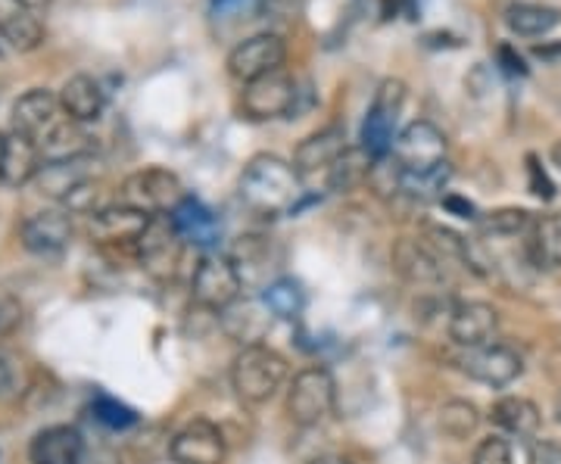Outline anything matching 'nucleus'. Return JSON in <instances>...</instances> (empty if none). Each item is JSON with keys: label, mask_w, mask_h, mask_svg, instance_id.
Returning <instances> with one entry per match:
<instances>
[{"label": "nucleus", "mask_w": 561, "mask_h": 464, "mask_svg": "<svg viewBox=\"0 0 561 464\" xmlns=\"http://www.w3.org/2000/svg\"><path fill=\"white\" fill-rule=\"evenodd\" d=\"M302 175L294 169V162L280 160L275 153H260L247 162L238 194L243 206L256 216H280L294 212L302 194Z\"/></svg>", "instance_id": "nucleus-1"}, {"label": "nucleus", "mask_w": 561, "mask_h": 464, "mask_svg": "<svg viewBox=\"0 0 561 464\" xmlns=\"http://www.w3.org/2000/svg\"><path fill=\"white\" fill-rule=\"evenodd\" d=\"M98 160L91 153L69 156V160H50L41 165L35 187L38 194L60 200L69 206V212H98L94 197H98Z\"/></svg>", "instance_id": "nucleus-2"}, {"label": "nucleus", "mask_w": 561, "mask_h": 464, "mask_svg": "<svg viewBox=\"0 0 561 464\" xmlns=\"http://www.w3.org/2000/svg\"><path fill=\"white\" fill-rule=\"evenodd\" d=\"M287 381V359L265 344L243 346L231 362V386L247 405L268 403Z\"/></svg>", "instance_id": "nucleus-3"}, {"label": "nucleus", "mask_w": 561, "mask_h": 464, "mask_svg": "<svg viewBox=\"0 0 561 464\" xmlns=\"http://www.w3.org/2000/svg\"><path fill=\"white\" fill-rule=\"evenodd\" d=\"M184 184L175 172L150 165V169H138L131 172L119 187V202L140 209L147 216H172L184 200Z\"/></svg>", "instance_id": "nucleus-4"}, {"label": "nucleus", "mask_w": 561, "mask_h": 464, "mask_svg": "<svg viewBox=\"0 0 561 464\" xmlns=\"http://www.w3.org/2000/svg\"><path fill=\"white\" fill-rule=\"evenodd\" d=\"M337 403V384L334 374L324 364H309L290 381L287 390V415L300 427L321 425Z\"/></svg>", "instance_id": "nucleus-5"}, {"label": "nucleus", "mask_w": 561, "mask_h": 464, "mask_svg": "<svg viewBox=\"0 0 561 464\" xmlns=\"http://www.w3.org/2000/svg\"><path fill=\"white\" fill-rule=\"evenodd\" d=\"M243 278L238 265L225 253H206L191 278V297L206 312H228L241 300Z\"/></svg>", "instance_id": "nucleus-6"}, {"label": "nucleus", "mask_w": 561, "mask_h": 464, "mask_svg": "<svg viewBox=\"0 0 561 464\" xmlns=\"http://www.w3.org/2000/svg\"><path fill=\"white\" fill-rule=\"evenodd\" d=\"M402 103H405V84L400 79L381 81V88L375 91L371 109L362 121V150L371 160H383L393 150V128L400 121Z\"/></svg>", "instance_id": "nucleus-7"}, {"label": "nucleus", "mask_w": 561, "mask_h": 464, "mask_svg": "<svg viewBox=\"0 0 561 464\" xmlns=\"http://www.w3.org/2000/svg\"><path fill=\"white\" fill-rule=\"evenodd\" d=\"M446 150H449V143L440 128L434 121L419 119L405 125L397 135L390 156L400 162L402 172L424 175V172H437L446 165Z\"/></svg>", "instance_id": "nucleus-8"}, {"label": "nucleus", "mask_w": 561, "mask_h": 464, "mask_svg": "<svg viewBox=\"0 0 561 464\" xmlns=\"http://www.w3.org/2000/svg\"><path fill=\"white\" fill-rule=\"evenodd\" d=\"M241 109L250 121H272L290 116L297 109V84L284 69L262 76V79L243 84Z\"/></svg>", "instance_id": "nucleus-9"}, {"label": "nucleus", "mask_w": 561, "mask_h": 464, "mask_svg": "<svg viewBox=\"0 0 561 464\" xmlns=\"http://www.w3.org/2000/svg\"><path fill=\"white\" fill-rule=\"evenodd\" d=\"M150 222H153V216L131 209L125 202H116V206H103L91 216L88 234L103 250H131L135 253Z\"/></svg>", "instance_id": "nucleus-10"}, {"label": "nucleus", "mask_w": 561, "mask_h": 464, "mask_svg": "<svg viewBox=\"0 0 561 464\" xmlns=\"http://www.w3.org/2000/svg\"><path fill=\"white\" fill-rule=\"evenodd\" d=\"M459 371L468 374L471 381L486 386H508L518 381L524 371V359L518 349L505 344H486L478 349H461L459 352Z\"/></svg>", "instance_id": "nucleus-11"}, {"label": "nucleus", "mask_w": 561, "mask_h": 464, "mask_svg": "<svg viewBox=\"0 0 561 464\" xmlns=\"http://www.w3.org/2000/svg\"><path fill=\"white\" fill-rule=\"evenodd\" d=\"M284 57H287V47L284 38L275 32H262L253 38H243L231 54H228V72L231 79L250 84V81L262 79V76H272L284 69Z\"/></svg>", "instance_id": "nucleus-12"}, {"label": "nucleus", "mask_w": 561, "mask_h": 464, "mask_svg": "<svg viewBox=\"0 0 561 464\" xmlns=\"http://www.w3.org/2000/svg\"><path fill=\"white\" fill-rule=\"evenodd\" d=\"M66 119H69V116L62 113L60 97L50 94V91H44V88L25 91L20 101L13 103V116H10L13 131L22 135V138H28V141H35L38 147L47 141Z\"/></svg>", "instance_id": "nucleus-13"}, {"label": "nucleus", "mask_w": 561, "mask_h": 464, "mask_svg": "<svg viewBox=\"0 0 561 464\" xmlns=\"http://www.w3.org/2000/svg\"><path fill=\"white\" fill-rule=\"evenodd\" d=\"M181 250H184V237L179 234L175 222L169 216H153L150 228L138 241L135 256L153 278H172L181 263Z\"/></svg>", "instance_id": "nucleus-14"}, {"label": "nucleus", "mask_w": 561, "mask_h": 464, "mask_svg": "<svg viewBox=\"0 0 561 464\" xmlns=\"http://www.w3.org/2000/svg\"><path fill=\"white\" fill-rule=\"evenodd\" d=\"M169 455L175 464H225L228 459V443L221 437V430L206 418H197L187 427H181L179 433L169 443Z\"/></svg>", "instance_id": "nucleus-15"}, {"label": "nucleus", "mask_w": 561, "mask_h": 464, "mask_svg": "<svg viewBox=\"0 0 561 464\" xmlns=\"http://www.w3.org/2000/svg\"><path fill=\"white\" fill-rule=\"evenodd\" d=\"M500 334V312L490 303L481 300H468L459 303L449 315V337L461 349H478L496 340Z\"/></svg>", "instance_id": "nucleus-16"}, {"label": "nucleus", "mask_w": 561, "mask_h": 464, "mask_svg": "<svg viewBox=\"0 0 561 464\" xmlns=\"http://www.w3.org/2000/svg\"><path fill=\"white\" fill-rule=\"evenodd\" d=\"M20 237L28 253L54 259V256H62L66 246L72 243V219L66 212H38L22 222Z\"/></svg>", "instance_id": "nucleus-17"}, {"label": "nucleus", "mask_w": 561, "mask_h": 464, "mask_svg": "<svg viewBox=\"0 0 561 464\" xmlns=\"http://www.w3.org/2000/svg\"><path fill=\"white\" fill-rule=\"evenodd\" d=\"M393 265H397L402 278L415 283V287H440L446 281V265L424 241L402 237L393 246Z\"/></svg>", "instance_id": "nucleus-18"}, {"label": "nucleus", "mask_w": 561, "mask_h": 464, "mask_svg": "<svg viewBox=\"0 0 561 464\" xmlns=\"http://www.w3.org/2000/svg\"><path fill=\"white\" fill-rule=\"evenodd\" d=\"M0 38L20 54L38 50L44 44V25L35 7L25 0H0Z\"/></svg>", "instance_id": "nucleus-19"}, {"label": "nucleus", "mask_w": 561, "mask_h": 464, "mask_svg": "<svg viewBox=\"0 0 561 464\" xmlns=\"http://www.w3.org/2000/svg\"><path fill=\"white\" fill-rule=\"evenodd\" d=\"M346 131L341 125H328L316 135H309L294 153V169L300 175H316V172H331V165L346 153Z\"/></svg>", "instance_id": "nucleus-20"}, {"label": "nucleus", "mask_w": 561, "mask_h": 464, "mask_svg": "<svg viewBox=\"0 0 561 464\" xmlns=\"http://www.w3.org/2000/svg\"><path fill=\"white\" fill-rule=\"evenodd\" d=\"M81 459H84V440L79 430L69 425L44 427L28 443L32 464H81Z\"/></svg>", "instance_id": "nucleus-21"}, {"label": "nucleus", "mask_w": 561, "mask_h": 464, "mask_svg": "<svg viewBox=\"0 0 561 464\" xmlns=\"http://www.w3.org/2000/svg\"><path fill=\"white\" fill-rule=\"evenodd\" d=\"M44 165V153L35 141L22 138L16 131L3 135V160H0V184L7 187H22L35 182Z\"/></svg>", "instance_id": "nucleus-22"}, {"label": "nucleus", "mask_w": 561, "mask_h": 464, "mask_svg": "<svg viewBox=\"0 0 561 464\" xmlns=\"http://www.w3.org/2000/svg\"><path fill=\"white\" fill-rule=\"evenodd\" d=\"M60 106L62 113L79 125L101 121L103 109H106V94H103L101 81L84 76V72L66 79L60 88Z\"/></svg>", "instance_id": "nucleus-23"}, {"label": "nucleus", "mask_w": 561, "mask_h": 464, "mask_svg": "<svg viewBox=\"0 0 561 464\" xmlns=\"http://www.w3.org/2000/svg\"><path fill=\"white\" fill-rule=\"evenodd\" d=\"M175 228H179V234L184 237V243H197V246H213V243L219 241L221 234V224L219 219L203 206L201 200H194V197H184L179 202V209L169 216Z\"/></svg>", "instance_id": "nucleus-24"}, {"label": "nucleus", "mask_w": 561, "mask_h": 464, "mask_svg": "<svg viewBox=\"0 0 561 464\" xmlns=\"http://www.w3.org/2000/svg\"><path fill=\"white\" fill-rule=\"evenodd\" d=\"M490 421L512 437H537L542 415L540 408L524 396H502L490 405Z\"/></svg>", "instance_id": "nucleus-25"}, {"label": "nucleus", "mask_w": 561, "mask_h": 464, "mask_svg": "<svg viewBox=\"0 0 561 464\" xmlns=\"http://www.w3.org/2000/svg\"><path fill=\"white\" fill-rule=\"evenodd\" d=\"M561 22V10L546 3H508L505 7V25L522 38H542Z\"/></svg>", "instance_id": "nucleus-26"}, {"label": "nucleus", "mask_w": 561, "mask_h": 464, "mask_svg": "<svg viewBox=\"0 0 561 464\" xmlns=\"http://www.w3.org/2000/svg\"><path fill=\"white\" fill-rule=\"evenodd\" d=\"M527 253H530V263L537 268L561 265V216H546L534 224Z\"/></svg>", "instance_id": "nucleus-27"}, {"label": "nucleus", "mask_w": 561, "mask_h": 464, "mask_svg": "<svg viewBox=\"0 0 561 464\" xmlns=\"http://www.w3.org/2000/svg\"><path fill=\"white\" fill-rule=\"evenodd\" d=\"M262 305L275 315V318H284V322H294L306 305V293L302 287L294 278H278V281L265 283L262 290Z\"/></svg>", "instance_id": "nucleus-28"}, {"label": "nucleus", "mask_w": 561, "mask_h": 464, "mask_svg": "<svg viewBox=\"0 0 561 464\" xmlns=\"http://www.w3.org/2000/svg\"><path fill=\"white\" fill-rule=\"evenodd\" d=\"M371 165H375V160H371L362 147L359 150H346L341 160L331 165V172H328L331 190H353L356 184L368 182Z\"/></svg>", "instance_id": "nucleus-29"}, {"label": "nucleus", "mask_w": 561, "mask_h": 464, "mask_svg": "<svg viewBox=\"0 0 561 464\" xmlns=\"http://www.w3.org/2000/svg\"><path fill=\"white\" fill-rule=\"evenodd\" d=\"M437 425L449 440H468L481 425V415L468 399H449V403L440 405Z\"/></svg>", "instance_id": "nucleus-30"}, {"label": "nucleus", "mask_w": 561, "mask_h": 464, "mask_svg": "<svg viewBox=\"0 0 561 464\" xmlns=\"http://www.w3.org/2000/svg\"><path fill=\"white\" fill-rule=\"evenodd\" d=\"M478 222H481L483 234H493V237H518V234L534 231V224H537L527 209H515V206H505V209H496V212H486Z\"/></svg>", "instance_id": "nucleus-31"}, {"label": "nucleus", "mask_w": 561, "mask_h": 464, "mask_svg": "<svg viewBox=\"0 0 561 464\" xmlns=\"http://www.w3.org/2000/svg\"><path fill=\"white\" fill-rule=\"evenodd\" d=\"M91 415H94V421H101L110 430H128V427L138 425V411L119 403V399H113V396H94Z\"/></svg>", "instance_id": "nucleus-32"}, {"label": "nucleus", "mask_w": 561, "mask_h": 464, "mask_svg": "<svg viewBox=\"0 0 561 464\" xmlns=\"http://www.w3.org/2000/svg\"><path fill=\"white\" fill-rule=\"evenodd\" d=\"M268 7V0H213L209 13L219 25H238L262 16V10Z\"/></svg>", "instance_id": "nucleus-33"}, {"label": "nucleus", "mask_w": 561, "mask_h": 464, "mask_svg": "<svg viewBox=\"0 0 561 464\" xmlns=\"http://www.w3.org/2000/svg\"><path fill=\"white\" fill-rule=\"evenodd\" d=\"M25 390V368L20 356L0 346V399H13Z\"/></svg>", "instance_id": "nucleus-34"}, {"label": "nucleus", "mask_w": 561, "mask_h": 464, "mask_svg": "<svg viewBox=\"0 0 561 464\" xmlns=\"http://www.w3.org/2000/svg\"><path fill=\"white\" fill-rule=\"evenodd\" d=\"M471 464H515V459H512V445L505 443L502 437H486V440L474 449Z\"/></svg>", "instance_id": "nucleus-35"}, {"label": "nucleus", "mask_w": 561, "mask_h": 464, "mask_svg": "<svg viewBox=\"0 0 561 464\" xmlns=\"http://www.w3.org/2000/svg\"><path fill=\"white\" fill-rule=\"evenodd\" d=\"M527 187H530V194L534 197H540V200H552L556 197V184H552V178H549V172L542 169L540 160L530 153L527 156Z\"/></svg>", "instance_id": "nucleus-36"}, {"label": "nucleus", "mask_w": 561, "mask_h": 464, "mask_svg": "<svg viewBox=\"0 0 561 464\" xmlns=\"http://www.w3.org/2000/svg\"><path fill=\"white\" fill-rule=\"evenodd\" d=\"M20 324H22L20 297H13V293L0 290V337L13 334V330H16Z\"/></svg>", "instance_id": "nucleus-37"}, {"label": "nucleus", "mask_w": 561, "mask_h": 464, "mask_svg": "<svg viewBox=\"0 0 561 464\" xmlns=\"http://www.w3.org/2000/svg\"><path fill=\"white\" fill-rule=\"evenodd\" d=\"M527 462L561 464V443H556V440H534V443L527 445Z\"/></svg>", "instance_id": "nucleus-38"}, {"label": "nucleus", "mask_w": 561, "mask_h": 464, "mask_svg": "<svg viewBox=\"0 0 561 464\" xmlns=\"http://www.w3.org/2000/svg\"><path fill=\"white\" fill-rule=\"evenodd\" d=\"M443 209H449L453 216H459V219H471V222H478L481 216H478V209H474V202L465 200L459 194H443Z\"/></svg>", "instance_id": "nucleus-39"}, {"label": "nucleus", "mask_w": 561, "mask_h": 464, "mask_svg": "<svg viewBox=\"0 0 561 464\" xmlns=\"http://www.w3.org/2000/svg\"><path fill=\"white\" fill-rule=\"evenodd\" d=\"M496 57H500L502 69L508 72V76H527V66H524V57L512 47V44H500V50H496Z\"/></svg>", "instance_id": "nucleus-40"}, {"label": "nucleus", "mask_w": 561, "mask_h": 464, "mask_svg": "<svg viewBox=\"0 0 561 464\" xmlns=\"http://www.w3.org/2000/svg\"><path fill=\"white\" fill-rule=\"evenodd\" d=\"M381 13L383 20H397L400 13H409V20H415V0H383Z\"/></svg>", "instance_id": "nucleus-41"}, {"label": "nucleus", "mask_w": 561, "mask_h": 464, "mask_svg": "<svg viewBox=\"0 0 561 464\" xmlns=\"http://www.w3.org/2000/svg\"><path fill=\"white\" fill-rule=\"evenodd\" d=\"M534 54H537V57H542V60H549V57L561 54V40L559 44H537V47H534Z\"/></svg>", "instance_id": "nucleus-42"}, {"label": "nucleus", "mask_w": 561, "mask_h": 464, "mask_svg": "<svg viewBox=\"0 0 561 464\" xmlns=\"http://www.w3.org/2000/svg\"><path fill=\"white\" fill-rule=\"evenodd\" d=\"M309 464H353L350 459H343V455H319V459H312Z\"/></svg>", "instance_id": "nucleus-43"}, {"label": "nucleus", "mask_w": 561, "mask_h": 464, "mask_svg": "<svg viewBox=\"0 0 561 464\" xmlns=\"http://www.w3.org/2000/svg\"><path fill=\"white\" fill-rule=\"evenodd\" d=\"M549 156H552V165H559L561 172V141L552 143V153H549Z\"/></svg>", "instance_id": "nucleus-44"}, {"label": "nucleus", "mask_w": 561, "mask_h": 464, "mask_svg": "<svg viewBox=\"0 0 561 464\" xmlns=\"http://www.w3.org/2000/svg\"><path fill=\"white\" fill-rule=\"evenodd\" d=\"M25 3H32V7H35V10H41V7H47V3H50V0H25Z\"/></svg>", "instance_id": "nucleus-45"}, {"label": "nucleus", "mask_w": 561, "mask_h": 464, "mask_svg": "<svg viewBox=\"0 0 561 464\" xmlns=\"http://www.w3.org/2000/svg\"><path fill=\"white\" fill-rule=\"evenodd\" d=\"M556 418L561 421V396H559V403H556Z\"/></svg>", "instance_id": "nucleus-46"}, {"label": "nucleus", "mask_w": 561, "mask_h": 464, "mask_svg": "<svg viewBox=\"0 0 561 464\" xmlns=\"http://www.w3.org/2000/svg\"><path fill=\"white\" fill-rule=\"evenodd\" d=\"M0 160H3V135H0Z\"/></svg>", "instance_id": "nucleus-47"}, {"label": "nucleus", "mask_w": 561, "mask_h": 464, "mask_svg": "<svg viewBox=\"0 0 561 464\" xmlns=\"http://www.w3.org/2000/svg\"><path fill=\"white\" fill-rule=\"evenodd\" d=\"M278 3H294V0H278Z\"/></svg>", "instance_id": "nucleus-48"}]
</instances>
